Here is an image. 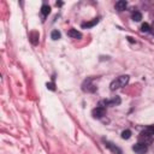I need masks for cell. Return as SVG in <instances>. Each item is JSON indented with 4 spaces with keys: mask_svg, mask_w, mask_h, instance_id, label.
<instances>
[{
    "mask_svg": "<svg viewBox=\"0 0 154 154\" xmlns=\"http://www.w3.org/2000/svg\"><path fill=\"white\" fill-rule=\"evenodd\" d=\"M129 82V76L128 75H123V76H119L117 77L115 81H112V83L110 84V88L111 90H117V89H120L125 87Z\"/></svg>",
    "mask_w": 154,
    "mask_h": 154,
    "instance_id": "6da1fadb",
    "label": "cell"
},
{
    "mask_svg": "<svg viewBox=\"0 0 154 154\" xmlns=\"http://www.w3.org/2000/svg\"><path fill=\"white\" fill-rule=\"evenodd\" d=\"M132 151L135 152L136 154H146L147 152H148V147H147V145H143L141 142H137L136 145L132 146Z\"/></svg>",
    "mask_w": 154,
    "mask_h": 154,
    "instance_id": "7a4b0ae2",
    "label": "cell"
},
{
    "mask_svg": "<svg viewBox=\"0 0 154 154\" xmlns=\"http://www.w3.org/2000/svg\"><path fill=\"white\" fill-rule=\"evenodd\" d=\"M152 138H153L152 135L147 134L146 131H142L141 135H140V137H138V142H141V143H143V145H147V146H148V145L152 142Z\"/></svg>",
    "mask_w": 154,
    "mask_h": 154,
    "instance_id": "3957f363",
    "label": "cell"
},
{
    "mask_svg": "<svg viewBox=\"0 0 154 154\" xmlns=\"http://www.w3.org/2000/svg\"><path fill=\"white\" fill-rule=\"evenodd\" d=\"M92 82H93V78H92V77L87 78L85 81L83 82V84H82V89H83L84 92H94L96 88L92 84Z\"/></svg>",
    "mask_w": 154,
    "mask_h": 154,
    "instance_id": "277c9868",
    "label": "cell"
},
{
    "mask_svg": "<svg viewBox=\"0 0 154 154\" xmlns=\"http://www.w3.org/2000/svg\"><path fill=\"white\" fill-rule=\"evenodd\" d=\"M105 107H101V106H98L96 109H94L92 111V115H93V117L94 118H96V119H100V118H102L104 116H105Z\"/></svg>",
    "mask_w": 154,
    "mask_h": 154,
    "instance_id": "5b68a950",
    "label": "cell"
},
{
    "mask_svg": "<svg viewBox=\"0 0 154 154\" xmlns=\"http://www.w3.org/2000/svg\"><path fill=\"white\" fill-rule=\"evenodd\" d=\"M104 143H105V147H107L112 153H115V154H123L122 153V151H120V148H118V147L116 146V145H113L112 142H110V141H104Z\"/></svg>",
    "mask_w": 154,
    "mask_h": 154,
    "instance_id": "8992f818",
    "label": "cell"
},
{
    "mask_svg": "<svg viewBox=\"0 0 154 154\" xmlns=\"http://www.w3.org/2000/svg\"><path fill=\"white\" fill-rule=\"evenodd\" d=\"M68 35L70 36V37H72V39H81L82 37V34L79 33L77 29H70L69 31H68Z\"/></svg>",
    "mask_w": 154,
    "mask_h": 154,
    "instance_id": "52a82bcc",
    "label": "cell"
},
{
    "mask_svg": "<svg viewBox=\"0 0 154 154\" xmlns=\"http://www.w3.org/2000/svg\"><path fill=\"white\" fill-rule=\"evenodd\" d=\"M99 23V18H94L93 21H89V22H85V23H82V28H92V26H94V25H96Z\"/></svg>",
    "mask_w": 154,
    "mask_h": 154,
    "instance_id": "ba28073f",
    "label": "cell"
},
{
    "mask_svg": "<svg viewBox=\"0 0 154 154\" xmlns=\"http://www.w3.org/2000/svg\"><path fill=\"white\" fill-rule=\"evenodd\" d=\"M126 6H128V3L124 1V0H119V1L116 3V9L118 11H124L126 9Z\"/></svg>",
    "mask_w": 154,
    "mask_h": 154,
    "instance_id": "9c48e42d",
    "label": "cell"
},
{
    "mask_svg": "<svg viewBox=\"0 0 154 154\" xmlns=\"http://www.w3.org/2000/svg\"><path fill=\"white\" fill-rule=\"evenodd\" d=\"M50 12H51V7L48 5H42V7H41V13H42V16L46 17V16H48L50 15Z\"/></svg>",
    "mask_w": 154,
    "mask_h": 154,
    "instance_id": "30bf717a",
    "label": "cell"
},
{
    "mask_svg": "<svg viewBox=\"0 0 154 154\" xmlns=\"http://www.w3.org/2000/svg\"><path fill=\"white\" fill-rule=\"evenodd\" d=\"M132 19L135 22H140L142 19V13L141 12H138V11H135L132 13Z\"/></svg>",
    "mask_w": 154,
    "mask_h": 154,
    "instance_id": "8fae6325",
    "label": "cell"
},
{
    "mask_svg": "<svg viewBox=\"0 0 154 154\" xmlns=\"http://www.w3.org/2000/svg\"><path fill=\"white\" fill-rule=\"evenodd\" d=\"M131 137V131L130 130H124L122 132V138L123 140H129Z\"/></svg>",
    "mask_w": 154,
    "mask_h": 154,
    "instance_id": "7c38bea8",
    "label": "cell"
},
{
    "mask_svg": "<svg viewBox=\"0 0 154 154\" xmlns=\"http://www.w3.org/2000/svg\"><path fill=\"white\" fill-rule=\"evenodd\" d=\"M141 31H142V33H148V31H151L149 24H148V23H143V24L141 25Z\"/></svg>",
    "mask_w": 154,
    "mask_h": 154,
    "instance_id": "4fadbf2b",
    "label": "cell"
},
{
    "mask_svg": "<svg viewBox=\"0 0 154 154\" xmlns=\"http://www.w3.org/2000/svg\"><path fill=\"white\" fill-rule=\"evenodd\" d=\"M51 37H52V40H59L60 39V33L58 30H53L52 34H51Z\"/></svg>",
    "mask_w": 154,
    "mask_h": 154,
    "instance_id": "5bb4252c",
    "label": "cell"
},
{
    "mask_svg": "<svg viewBox=\"0 0 154 154\" xmlns=\"http://www.w3.org/2000/svg\"><path fill=\"white\" fill-rule=\"evenodd\" d=\"M143 131H146L147 134H149V135H154V125H151V126H148V128H146Z\"/></svg>",
    "mask_w": 154,
    "mask_h": 154,
    "instance_id": "9a60e30c",
    "label": "cell"
},
{
    "mask_svg": "<svg viewBox=\"0 0 154 154\" xmlns=\"http://www.w3.org/2000/svg\"><path fill=\"white\" fill-rule=\"evenodd\" d=\"M47 88H48V89H51V90H56L54 84H53V83H47Z\"/></svg>",
    "mask_w": 154,
    "mask_h": 154,
    "instance_id": "2e32d148",
    "label": "cell"
},
{
    "mask_svg": "<svg viewBox=\"0 0 154 154\" xmlns=\"http://www.w3.org/2000/svg\"><path fill=\"white\" fill-rule=\"evenodd\" d=\"M151 33H152V34L154 35V22H153V24L151 25Z\"/></svg>",
    "mask_w": 154,
    "mask_h": 154,
    "instance_id": "e0dca14e",
    "label": "cell"
}]
</instances>
